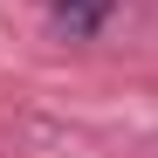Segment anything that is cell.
<instances>
[{
  "instance_id": "cell-1",
  "label": "cell",
  "mask_w": 158,
  "mask_h": 158,
  "mask_svg": "<svg viewBox=\"0 0 158 158\" xmlns=\"http://www.w3.org/2000/svg\"><path fill=\"white\" fill-rule=\"evenodd\" d=\"M103 14H110V0H55V28H62L69 41L96 35V28H103Z\"/></svg>"
}]
</instances>
